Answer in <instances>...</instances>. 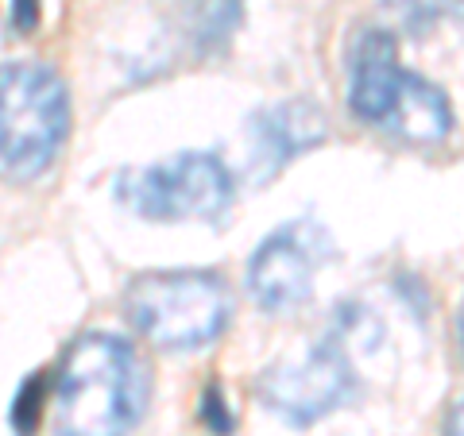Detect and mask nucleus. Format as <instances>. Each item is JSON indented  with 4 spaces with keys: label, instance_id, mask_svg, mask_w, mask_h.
Wrapping results in <instances>:
<instances>
[{
    "label": "nucleus",
    "instance_id": "2",
    "mask_svg": "<svg viewBox=\"0 0 464 436\" xmlns=\"http://www.w3.org/2000/svg\"><path fill=\"white\" fill-rule=\"evenodd\" d=\"M348 105L364 124L406 143H438L453 132V109L438 85L411 74L387 32H364L353 51Z\"/></svg>",
    "mask_w": 464,
    "mask_h": 436
},
{
    "label": "nucleus",
    "instance_id": "7",
    "mask_svg": "<svg viewBox=\"0 0 464 436\" xmlns=\"http://www.w3.org/2000/svg\"><path fill=\"white\" fill-rule=\"evenodd\" d=\"M322 259H329V236L314 221L271 232L248 263V289L256 305L264 313H290L306 305Z\"/></svg>",
    "mask_w": 464,
    "mask_h": 436
},
{
    "label": "nucleus",
    "instance_id": "13",
    "mask_svg": "<svg viewBox=\"0 0 464 436\" xmlns=\"http://www.w3.org/2000/svg\"><path fill=\"white\" fill-rule=\"evenodd\" d=\"M457 347H460V355H464V309H460V321H457Z\"/></svg>",
    "mask_w": 464,
    "mask_h": 436
},
{
    "label": "nucleus",
    "instance_id": "4",
    "mask_svg": "<svg viewBox=\"0 0 464 436\" xmlns=\"http://www.w3.org/2000/svg\"><path fill=\"white\" fill-rule=\"evenodd\" d=\"M70 132V97L63 78L35 62L0 66V163L16 178L51 166Z\"/></svg>",
    "mask_w": 464,
    "mask_h": 436
},
{
    "label": "nucleus",
    "instance_id": "11",
    "mask_svg": "<svg viewBox=\"0 0 464 436\" xmlns=\"http://www.w3.org/2000/svg\"><path fill=\"white\" fill-rule=\"evenodd\" d=\"M35 20H39V0H12V24L20 32H32Z\"/></svg>",
    "mask_w": 464,
    "mask_h": 436
},
{
    "label": "nucleus",
    "instance_id": "5",
    "mask_svg": "<svg viewBox=\"0 0 464 436\" xmlns=\"http://www.w3.org/2000/svg\"><path fill=\"white\" fill-rule=\"evenodd\" d=\"M237 197L228 166L209 151H182L140 170L124 185V201L148 221H217Z\"/></svg>",
    "mask_w": 464,
    "mask_h": 436
},
{
    "label": "nucleus",
    "instance_id": "12",
    "mask_svg": "<svg viewBox=\"0 0 464 436\" xmlns=\"http://www.w3.org/2000/svg\"><path fill=\"white\" fill-rule=\"evenodd\" d=\"M445 436H464V398L445 413Z\"/></svg>",
    "mask_w": 464,
    "mask_h": 436
},
{
    "label": "nucleus",
    "instance_id": "10",
    "mask_svg": "<svg viewBox=\"0 0 464 436\" xmlns=\"http://www.w3.org/2000/svg\"><path fill=\"white\" fill-rule=\"evenodd\" d=\"M201 417H206V425L217 432V436H228L232 432V421L228 413H225V405H221V394H217V386H209V394H206V405H201Z\"/></svg>",
    "mask_w": 464,
    "mask_h": 436
},
{
    "label": "nucleus",
    "instance_id": "9",
    "mask_svg": "<svg viewBox=\"0 0 464 436\" xmlns=\"http://www.w3.org/2000/svg\"><path fill=\"white\" fill-rule=\"evenodd\" d=\"M182 27L198 51H217L240 27L244 0H179Z\"/></svg>",
    "mask_w": 464,
    "mask_h": 436
},
{
    "label": "nucleus",
    "instance_id": "1",
    "mask_svg": "<svg viewBox=\"0 0 464 436\" xmlns=\"http://www.w3.org/2000/svg\"><path fill=\"white\" fill-rule=\"evenodd\" d=\"M148 405V367L136 347L90 332L63 359L54 386V436H128Z\"/></svg>",
    "mask_w": 464,
    "mask_h": 436
},
{
    "label": "nucleus",
    "instance_id": "8",
    "mask_svg": "<svg viewBox=\"0 0 464 436\" xmlns=\"http://www.w3.org/2000/svg\"><path fill=\"white\" fill-rule=\"evenodd\" d=\"M252 136H256V174L267 178L295 155L325 143V116L314 105H302V100L298 105H279L256 116Z\"/></svg>",
    "mask_w": 464,
    "mask_h": 436
},
{
    "label": "nucleus",
    "instance_id": "3",
    "mask_svg": "<svg viewBox=\"0 0 464 436\" xmlns=\"http://www.w3.org/2000/svg\"><path fill=\"white\" fill-rule=\"evenodd\" d=\"M128 321L163 352H194L213 344L232 321V289L213 270L140 274L124 294Z\"/></svg>",
    "mask_w": 464,
    "mask_h": 436
},
{
    "label": "nucleus",
    "instance_id": "6",
    "mask_svg": "<svg viewBox=\"0 0 464 436\" xmlns=\"http://www.w3.org/2000/svg\"><path fill=\"white\" fill-rule=\"evenodd\" d=\"M259 398L286 425H314L356 390V371L337 340H322L295 359H279L259 374Z\"/></svg>",
    "mask_w": 464,
    "mask_h": 436
}]
</instances>
